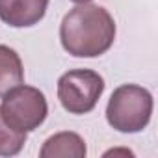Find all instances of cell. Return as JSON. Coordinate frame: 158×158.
<instances>
[{"label": "cell", "mask_w": 158, "mask_h": 158, "mask_svg": "<svg viewBox=\"0 0 158 158\" xmlns=\"http://www.w3.org/2000/svg\"><path fill=\"white\" fill-rule=\"evenodd\" d=\"M60 39L63 48L74 58H97L114 45L115 21L101 6L78 4L63 17Z\"/></svg>", "instance_id": "cell-1"}, {"label": "cell", "mask_w": 158, "mask_h": 158, "mask_svg": "<svg viewBox=\"0 0 158 158\" xmlns=\"http://www.w3.org/2000/svg\"><path fill=\"white\" fill-rule=\"evenodd\" d=\"M152 115V95L136 84L119 86L106 106V119L112 128L125 134L141 132Z\"/></svg>", "instance_id": "cell-2"}, {"label": "cell", "mask_w": 158, "mask_h": 158, "mask_svg": "<svg viewBox=\"0 0 158 158\" xmlns=\"http://www.w3.org/2000/svg\"><path fill=\"white\" fill-rule=\"evenodd\" d=\"M2 97L4 99L0 104L2 117L19 132H32L47 119L48 104L37 88L19 84Z\"/></svg>", "instance_id": "cell-3"}, {"label": "cell", "mask_w": 158, "mask_h": 158, "mask_svg": "<svg viewBox=\"0 0 158 158\" xmlns=\"http://www.w3.org/2000/svg\"><path fill=\"white\" fill-rule=\"evenodd\" d=\"M104 91V78L91 69H73L60 76L58 99L74 115L89 114Z\"/></svg>", "instance_id": "cell-4"}, {"label": "cell", "mask_w": 158, "mask_h": 158, "mask_svg": "<svg viewBox=\"0 0 158 158\" xmlns=\"http://www.w3.org/2000/svg\"><path fill=\"white\" fill-rule=\"evenodd\" d=\"M48 8V0H0V21L13 28L37 24Z\"/></svg>", "instance_id": "cell-5"}, {"label": "cell", "mask_w": 158, "mask_h": 158, "mask_svg": "<svg viewBox=\"0 0 158 158\" xmlns=\"http://www.w3.org/2000/svg\"><path fill=\"white\" fill-rule=\"evenodd\" d=\"M88 152L86 141L74 132H58L50 136L41 151V158H84Z\"/></svg>", "instance_id": "cell-6"}, {"label": "cell", "mask_w": 158, "mask_h": 158, "mask_svg": "<svg viewBox=\"0 0 158 158\" xmlns=\"http://www.w3.org/2000/svg\"><path fill=\"white\" fill-rule=\"evenodd\" d=\"M23 80L24 69L19 54L6 45H0V97L23 84Z\"/></svg>", "instance_id": "cell-7"}, {"label": "cell", "mask_w": 158, "mask_h": 158, "mask_svg": "<svg viewBox=\"0 0 158 158\" xmlns=\"http://www.w3.org/2000/svg\"><path fill=\"white\" fill-rule=\"evenodd\" d=\"M26 143V132H19L6 123L0 112V156H15Z\"/></svg>", "instance_id": "cell-8"}, {"label": "cell", "mask_w": 158, "mask_h": 158, "mask_svg": "<svg viewBox=\"0 0 158 158\" xmlns=\"http://www.w3.org/2000/svg\"><path fill=\"white\" fill-rule=\"evenodd\" d=\"M71 2H76V4H88V2H91V0H71Z\"/></svg>", "instance_id": "cell-9"}]
</instances>
